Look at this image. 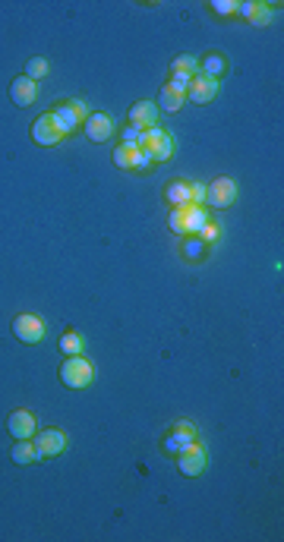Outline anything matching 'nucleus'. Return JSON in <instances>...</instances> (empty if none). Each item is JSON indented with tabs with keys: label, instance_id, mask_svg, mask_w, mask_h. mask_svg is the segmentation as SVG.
<instances>
[{
	"label": "nucleus",
	"instance_id": "obj_3",
	"mask_svg": "<svg viewBox=\"0 0 284 542\" xmlns=\"http://www.w3.org/2000/svg\"><path fill=\"white\" fill-rule=\"evenodd\" d=\"M92 379H95V369L82 357H67V363L60 366V381L67 388H88Z\"/></svg>",
	"mask_w": 284,
	"mask_h": 542
},
{
	"label": "nucleus",
	"instance_id": "obj_28",
	"mask_svg": "<svg viewBox=\"0 0 284 542\" xmlns=\"http://www.w3.org/2000/svg\"><path fill=\"white\" fill-rule=\"evenodd\" d=\"M67 104H70V108H73V114L79 117V123H86V117H88L86 101H82V98H70V101H67Z\"/></svg>",
	"mask_w": 284,
	"mask_h": 542
},
{
	"label": "nucleus",
	"instance_id": "obj_17",
	"mask_svg": "<svg viewBox=\"0 0 284 542\" xmlns=\"http://www.w3.org/2000/svg\"><path fill=\"white\" fill-rule=\"evenodd\" d=\"M10 454H13V460H16L19 467L35 464V460H38V451H35V442H29V438H19V442L13 445V451H10Z\"/></svg>",
	"mask_w": 284,
	"mask_h": 542
},
{
	"label": "nucleus",
	"instance_id": "obj_23",
	"mask_svg": "<svg viewBox=\"0 0 284 542\" xmlns=\"http://www.w3.org/2000/svg\"><path fill=\"white\" fill-rule=\"evenodd\" d=\"M47 70H51V63H47L45 57H32V60L25 63V76H29L32 82H35V79H41Z\"/></svg>",
	"mask_w": 284,
	"mask_h": 542
},
{
	"label": "nucleus",
	"instance_id": "obj_18",
	"mask_svg": "<svg viewBox=\"0 0 284 542\" xmlns=\"http://www.w3.org/2000/svg\"><path fill=\"white\" fill-rule=\"evenodd\" d=\"M183 101H187V95L183 92H174V89H161V95H158V110H167V114H177V110L183 108Z\"/></svg>",
	"mask_w": 284,
	"mask_h": 542
},
{
	"label": "nucleus",
	"instance_id": "obj_8",
	"mask_svg": "<svg viewBox=\"0 0 284 542\" xmlns=\"http://www.w3.org/2000/svg\"><path fill=\"white\" fill-rule=\"evenodd\" d=\"M32 139L38 142V145L51 148V145H57V142L63 139V132L57 130L54 117H51V114H41L38 120H35V123H32Z\"/></svg>",
	"mask_w": 284,
	"mask_h": 542
},
{
	"label": "nucleus",
	"instance_id": "obj_16",
	"mask_svg": "<svg viewBox=\"0 0 284 542\" xmlns=\"http://www.w3.org/2000/svg\"><path fill=\"white\" fill-rule=\"evenodd\" d=\"M51 117H54L57 130H60L63 136H70V132L76 130V123H79V117L73 114V108H70V104H57V108L51 110Z\"/></svg>",
	"mask_w": 284,
	"mask_h": 542
},
{
	"label": "nucleus",
	"instance_id": "obj_14",
	"mask_svg": "<svg viewBox=\"0 0 284 542\" xmlns=\"http://www.w3.org/2000/svg\"><path fill=\"white\" fill-rule=\"evenodd\" d=\"M114 132V120L108 114H88L86 117V136L92 142H104Z\"/></svg>",
	"mask_w": 284,
	"mask_h": 542
},
{
	"label": "nucleus",
	"instance_id": "obj_15",
	"mask_svg": "<svg viewBox=\"0 0 284 542\" xmlns=\"http://www.w3.org/2000/svg\"><path fill=\"white\" fill-rule=\"evenodd\" d=\"M237 13H244L250 23L256 25H268L272 23V7L268 3H256V0H246V3H237Z\"/></svg>",
	"mask_w": 284,
	"mask_h": 542
},
{
	"label": "nucleus",
	"instance_id": "obj_4",
	"mask_svg": "<svg viewBox=\"0 0 284 542\" xmlns=\"http://www.w3.org/2000/svg\"><path fill=\"white\" fill-rule=\"evenodd\" d=\"M237 202V183L228 177H218L215 183L205 186V205H212V209H228Z\"/></svg>",
	"mask_w": 284,
	"mask_h": 542
},
{
	"label": "nucleus",
	"instance_id": "obj_24",
	"mask_svg": "<svg viewBox=\"0 0 284 542\" xmlns=\"http://www.w3.org/2000/svg\"><path fill=\"white\" fill-rule=\"evenodd\" d=\"M114 164H117L120 171H133V148H126V145L114 148Z\"/></svg>",
	"mask_w": 284,
	"mask_h": 542
},
{
	"label": "nucleus",
	"instance_id": "obj_32",
	"mask_svg": "<svg viewBox=\"0 0 284 542\" xmlns=\"http://www.w3.org/2000/svg\"><path fill=\"white\" fill-rule=\"evenodd\" d=\"M199 246H202V243H196V240L187 243V256H189V259H196V256H199Z\"/></svg>",
	"mask_w": 284,
	"mask_h": 542
},
{
	"label": "nucleus",
	"instance_id": "obj_9",
	"mask_svg": "<svg viewBox=\"0 0 284 542\" xmlns=\"http://www.w3.org/2000/svg\"><path fill=\"white\" fill-rule=\"evenodd\" d=\"M196 442V426L193 423H187V419H180L177 426H174V432L165 438V451L167 454H180L187 445Z\"/></svg>",
	"mask_w": 284,
	"mask_h": 542
},
{
	"label": "nucleus",
	"instance_id": "obj_5",
	"mask_svg": "<svg viewBox=\"0 0 284 542\" xmlns=\"http://www.w3.org/2000/svg\"><path fill=\"white\" fill-rule=\"evenodd\" d=\"M177 467H180L183 476H199V473H205V467H209V457H205V448L202 445H187V448L177 454Z\"/></svg>",
	"mask_w": 284,
	"mask_h": 542
},
{
	"label": "nucleus",
	"instance_id": "obj_19",
	"mask_svg": "<svg viewBox=\"0 0 284 542\" xmlns=\"http://www.w3.org/2000/svg\"><path fill=\"white\" fill-rule=\"evenodd\" d=\"M165 199L171 202L174 209H180V205H189V183H183V180H174V183H167Z\"/></svg>",
	"mask_w": 284,
	"mask_h": 542
},
{
	"label": "nucleus",
	"instance_id": "obj_6",
	"mask_svg": "<svg viewBox=\"0 0 284 542\" xmlns=\"http://www.w3.org/2000/svg\"><path fill=\"white\" fill-rule=\"evenodd\" d=\"M13 334L23 344H38L41 338H45V322H41L38 316H29V312H23V316L13 318Z\"/></svg>",
	"mask_w": 284,
	"mask_h": 542
},
{
	"label": "nucleus",
	"instance_id": "obj_13",
	"mask_svg": "<svg viewBox=\"0 0 284 542\" xmlns=\"http://www.w3.org/2000/svg\"><path fill=\"white\" fill-rule=\"evenodd\" d=\"M130 123L139 126V130L158 126V104H152V101H136L133 108H130Z\"/></svg>",
	"mask_w": 284,
	"mask_h": 542
},
{
	"label": "nucleus",
	"instance_id": "obj_12",
	"mask_svg": "<svg viewBox=\"0 0 284 542\" xmlns=\"http://www.w3.org/2000/svg\"><path fill=\"white\" fill-rule=\"evenodd\" d=\"M35 429H38V423H35V416H32L29 410H16V413H10V419H7V432L13 435L16 442H19V438H32V435H35Z\"/></svg>",
	"mask_w": 284,
	"mask_h": 542
},
{
	"label": "nucleus",
	"instance_id": "obj_7",
	"mask_svg": "<svg viewBox=\"0 0 284 542\" xmlns=\"http://www.w3.org/2000/svg\"><path fill=\"white\" fill-rule=\"evenodd\" d=\"M63 448H67V435H63L60 429H45V432H38V438H35V451H38V460L63 454Z\"/></svg>",
	"mask_w": 284,
	"mask_h": 542
},
{
	"label": "nucleus",
	"instance_id": "obj_27",
	"mask_svg": "<svg viewBox=\"0 0 284 542\" xmlns=\"http://www.w3.org/2000/svg\"><path fill=\"white\" fill-rule=\"evenodd\" d=\"M145 167H152V158L145 148H133V171H145Z\"/></svg>",
	"mask_w": 284,
	"mask_h": 542
},
{
	"label": "nucleus",
	"instance_id": "obj_20",
	"mask_svg": "<svg viewBox=\"0 0 284 542\" xmlns=\"http://www.w3.org/2000/svg\"><path fill=\"white\" fill-rule=\"evenodd\" d=\"M224 70H228V60H224L221 54H209L202 63H199V73H202V76H212V79H218Z\"/></svg>",
	"mask_w": 284,
	"mask_h": 542
},
{
	"label": "nucleus",
	"instance_id": "obj_21",
	"mask_svg": "<svg viewBox=\"0 0 284 542\" xmlns=\"http://www.w3.org/2000/svg\"><path fill=\"white\" fill-rule=\"evenodd\" d=\"M60 350L67 353V357H82V350H86V341H82V334L67 331V334L60 338Z\"/></svg>",
	"mask_w": 284,
	"mask_h": 542
},
{
	"label": "nucleus",
	"instance_id": "obj_10",
	"mask_svg": "<svg viewBox=\"0 0 284 542\" xmlns=\"http://www.w3.org/2000/svg\"><path fill=\"white\" fill-rule=\"evenodd\" d=\"M218 95V79H212V76H193V82H189V89H187V98L189 101H196V104H209V101Z\"/></svg>",
	"mask_w": 284,
	"mask_h": 542
},
{
	"label": "nucleus",
	"instance_id": "obj_26",
	"mask_svg": "<svg viewBox=\"0 0 284 542\" xmlns=\"http://www.w3.org/2000/svg\"><path fill=\"white\" fill-rule=\"evenodd\" d=\"M189 82H193V76H183V73H171V82H167V89H174V92H183V95H187Z\"/></svg>",
	"mask_w": 284,
	"mask_h": 542
},
{
	"label": "nucleus",
	"instance_id": "obj_1",
	"mask_svg": "<svg viewBox=\"0 0 284 542\" xmlns=\"http://www.w3.org/2000/svg\"><path fill=\"white\" fill-rule=\"evenodd\" d=\"M212 217H209V211L202 209V205H180V209H174L171 217H167V227H171L174 233H199L205 224H209Z\"/></svg>",
	"mask_w": 284,
	"mask_h": 542
},
{
	"label": "nucleus",
	"instance_id": "obj_2",
	"mask_svg": "<svg viewBox=\"0 0 284 542\" xmlns=\"http://www.w3.org/2000/svg\"><path fill=\"white\" fill-rule=\"evenodd\" d=\"M139 148H145V152H149L152 164H155V161H167V158L174 155V139H171V132H165L161 126H152V130L142 132Z\"/></svg>",
	"mask_w": 284,
	"mask_h": 542
},
{
	"label": "nucleus",
	"instance_id": "obj_22",
	"mask_svg": "<svg viewBox=\"0 0 284 542\" xmlns=\"http://www.w3.org/2000/svg\"><path fill=\"white\" fill-rule=\"evenodd\" d=\"M171 73H183V76H199V57L196 54H180L171 63Z\"/></svg>",
	"mask_w": 284,
	"mask_h": 542
},
{
	"label": "nucleus",
	"instance_id": "obj_31",
	"mask_svg": "<svg viewBox=\"0 0 284 542\" xmlns=\"http://www.w3.org/2000/svg\"><path fill=\"white\" fill-rule=\"evenodd\" d=\"M212 10H215V13H221V16H230V13H237V3H234V0H215Z\"/></svg>",
	"mask_w": 284,
	"mask_h": 542
},
{
	"label": "nucleus",
	"instance_id": "obj_29",
	"mask_svg": "<svg viewBox=\"0 0 284 542\" xmlns=\"http://www.w3.org/2000/svg\"><path fill=\"white\" fill-rule=\"evenodd\" d=\"M189 202H193V205H205V186L202 183H189Z\"/></svg>",
	"mask_w": 284,
	"mask_h": 542
},
{
	"label": "nucleus",
	"instance_id": "obj_30",
	"mask_svg": "<svg viewBox=\"0 0 284 542\" xmlns=\"http://www.w3.org/2000/svg\"><path fill=\"white\" fill-rule=\"evenodd\" d=\"M218 233H221L218 224H215V221H209V224L199 231V237H202V243H215V240H218Z\"/></svg>",
	"mask_w": 284,
	"mask_h": 542
},
{
	"label": "nucleus",
	"instance_id": "obj_11",
	"mask_svg": "<svg viewBox=\"0 0 284 542\" xmlns=\"http://www.w3.org/2000/svg\"><path fill=\"white\" fill-rule=\"evenodd\" d=\"M10 98H13L16 108H32L35 98H38V86L29 76H16L13 86H10Z\"/></svg>",
	"mask_w": 284,
	"mask_h": 542
},
{
	"label": "nucleus",
	"instance_id": "obj_25",
	"mask_svg": "<svg viewBox=\"0 0 284 542\" xmlns=\"http://www.w3.org/2000/svg\"><path fill=\"white\" fill-rule=\"evenodd\" d=\"M142 132H145V130H139V126H133V123H130V126H126V130H123V145H126V148H139V142H142Z\"/></svg>",
	"mask_w": 284,
	"mask_h": 542
}]
</instances>
